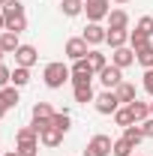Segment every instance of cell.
Segmentation results:
<instances>
[{"label": "cell", "instance_id": "obj_34", "mask_svg": "<svg viewBox=\"0 0 153 156\" xmlns=\"http://www.w3.org/2000/svg\"><path fill=\"white\" fill-rule=\"evenodd\" d=\"M9 84H12V69L0 63V90H3V87H9Z\"/></svg>", "mask_w": 153, "mask_h": 156}, {"label": "cell", "instance_id": "obj_16", "mask_svg": "<svg viewBox=\"0 0 153 156\" xmlns=\"http://www.w3.org/2000/svg\"><path fill=\"white\" fill-rule=\"evenodd\" d=\"M105 45H111V51H114V48H123V45H129V30H108Z\"/></svg>", "mask_w": 153, "mask_h": 156}, {"label": "cell", "instance_id": "obj_31", "mask_svg": "<svg viewBox=\"0 0 153 156\" xmlns=\"http://www.w3.org/2000/svg\"><path fill=\"white\" fill-rule=\"evenodd\" d=\"M6 30H12V33H24L27 30V15H21V18H12V21H6Z\"/></svg>", "mask_w": 153, "mask_h": 156}, {"label": "cell", "instance_id": "obj_15", "mask_svg": "<svg viewBox=\"0 0 153 156\" xmlns=\"http://www.w3.org/2000/svg\"><path fill=\"white\" fill-rule=\"evenodd\" d=\"M18 45H21L18 33H12V30H3V33H0V48H3V54H15Z\"/></svg>", "mask_w": 153, "mask_h": 156}, {"label": "cell", "instance_id": "obj_10", "mask_svg": "<svg viewBox=\"0 0 153 156\" xmlns=\"http://www.w3.org/2000/svg\"><path fill=\"white\" fill-rule=\"evenodd\" d=\"M39 60V51H36V45H27V42H21L18 45V51H15V66H33Z\"/></svg>", "mask_w": 153, "mask_h": 156}, {"label": "cell", "instance_id": "obj_4", "mask_svg": "<svg viewBox=\"0 0 153 156\" xmlns=\"http://www.w3.org/2000/svg\"><path fill=\"white\" fill-rule=\"evenodd\" d=\"M93 108H96V114H114L117 108H120V99H117V93L114 90H102L99 96L93 99Z\"/></svg>", "mask_w": 153, "mask_h": 156}, {"label": "cell", "instance_id": "obj_40", "mask_svg": "<svg viewBox=\"0 0 153 156\" xmlns=\"http://www.w3.org/2000/svg\"><path fill=\"white\" fill-rule=\"evenodd\" d=\"M6 3H9V0H0V9H3V6H6Z\"/></svg>", "mask_w": 153, "mask_h": 156}, {"label": "cell", "instance_id": "obj_13", "mask_svg": "<svg viewBox=\"0 0 153 156\" xmlns=\"http://www.w3.org/2000/svg\"><path fill=\"white\" fill-rule=\"evenodd\" d=\"M105 21H108V30H129V15H126V9H111Z\"/></svg>", "mask_w": 153, "mask_h": 156}, {"label": "cell", "instance_id": "obj_3", "mask_svg": "<svg viewBox=\"0 0 153 156\" xmlns=\"http://www.w3.org/2000/svg\"><path fill=\"white\" fill-rule=\"evenodd\" d=\"M108 12H111V0H84V15H87V21L99 24V21L108 18Z\"/></svg>", "mask_w": 153, "mask_h": 156}, {"label": "cell", "instance_id": "obj_30", "mask_svg": "<svg viewBox=\"0 0 153 156\" xmlns=\"http://www.w3.org/2000/svg\"><path fill=\"white\" fill-rule=\"evenodd\" d=\"M132 153H135V147L126 138H117L114 144H111V156H132Z\"/></svg>", "mask_w": 153, "mask_h": 156}, {"label": "cell", "instance_id": "obj_9", "mask_svg": "<svg viewBox=\"0 0 153 156\" xmlns=\"http://www.w3.org/2000/svg\"><path fill=\"white\" fill-rule=\"evenodd\" d=\"M84 42L90 45V48H96V45H102L105 42V36H108V27H102V24H93V21H87V27H84Z\"/></svg>", "mask_w": 153, "mask_h": 156}, {"label": "cell", "instance_id": "obj_18", "mask_svg": "<svg viewBox=\"0 0 153 156\" xmlns=\"http://www.w3.org/2000/svg\"><path fill=\"white\" fill-rule=\"evenodd\" d=\"M129 111H132L135 123H144V120L150 117V102H141V99H135V102H129Z\"/></svg>", "mask_w": 153, "mask_h": 156}, {"label": "cell", "instance_id": "obj_2", "mask_svg": "<svg viewBox=\"0 0 153 156\" xmlns=\"http://www.w3.org/2000/svg\"><path fill=\"white\" fill-rule=\"evenodd\" d=\"M54 114H57V111H54L48 102H36V105H33V111H30V117H33V123H30V126L42 135V132L51 126V117H54Z\"/></svg>", "mask_w": 153, "mask_h": 156}, {"label": "cell", "instance_id": "obj_8", "mask_svg": "<svg viewBox=\"0 0 153 156\" xmlns=\"http://www.w3.org/2000/svg\"><path fill=\"white\" fill-rule=\"evenodd\" d=\"M111 144H114L111 138L99 132V135H93L90 141H87V147H84V156H108V153H111Z\"/></svg>", "mask_w": 153, "mask_h": 156}, {"label": "cell", "instance_id": "obj_12", "mask_svg": "<svg viewBox=\"0 0 153 156\" xmlns=\"http://www.w3.org/2000/svg\"><path fill=\"white\" fill-rule=\"evenodd\" d=\"M114 93H117V99H120V105H129V102L138 99V87H135L132 81H120Z\"/></svg>", "mask_w": 153, "mask_h": 156}, {"label": "cell", "instance_id": "obj_27", "mask_svg": "<svg viewBox=\"0 0 153 156\" xmlns=\"http://www.w3.org/2000/svg\"><path fill=\"white\" fill-rule=\"evenodd\" d=\"M123 138H126L132 147H138V144L144 141V132H141V126H138V123H132V126H126V129H123Z\"/></svg>", "mask_w": 153, "mask_h": 156}, {"label": "cell", "instance_id": "obj_32", "mask_svg": "<svg viewBox=\"0 0 153 156\" xmlns=\"http://www.w3.org/2000/svg\"><path fill=\"white\" fill-rule=\"evenodd\" d=\"M135 30H141V33H147V36H153V18H150V15L138 18V24H135Z\"/></svg>", "mask_w": 153, "mask_h": 156}, {"label": "cell", "instance_id": "obj_14", "mask_svg": "<svg viewBox=\"0 0 153 156\" xmlns=\"http://www.w3.org/2000/svg\"><path fill=\"white\" fill-rule=\"evenodd\" d=\"M72 96H75L78 105H87V102L96 99V90H93V84H75L72 87Z\"/></svg>", "mask_w": 153, "mask_h": 156}, {"label": "cell", "instance_id": "obj_33", "mask_svg": "<svg viewBox=\"0 0 153 156\" xmlns=\"http://www.w3.org/2000/svg\"><path fill=\"white\" fill-rule=\"evenodd\" d=\"M15 150H18V156H36L39 153V141H33V144H18Z\"/></svg>", "mask_w": 153, "mask_h": 156}, {"label": "cell", "instance_id": "obj_29", "mask_svg": "<svg viewBox=\"0 0 153 156\" xmlns=\"http://www.w3.org/2000/svg\"><path fill=\"white\" fill-rule=\"evenodd\" d=\"M150 39L147 33H141V30H129V48L132 51H138V48H144V45H150Z\"/></svg>", "mask_w": 153, "mask_h": 156}, {"label": "cell", "instance_id": "obj_24", "mask_svg": "<svg viewBox=\"0 0 153 156\" xmlns=\"http://www.w3.org/2000/svg\"><path fill=\"white\" fill-rule=\"evenodd\" d=\"M111 117H114V123H117V126H123V129L135 123V117H132V111H129V105H120V108H117Z\"/></svg>", "mask_w": 153, "mask_h": 156}, {"label": "cell", "instance_id": "obj_21", "mask_svg": "<svg viewBox=\"0 0 153 156\" xmlns=\"http://www.w3.org/2000/svg\"><path fill=\"white\" fill-rule=\"evenodd\" d=\"M18 99H21L18 96V87H12V84L0 90V102H3L6 108H18Z\"/></svg>", "mask_w": 153, "mask_h": 156}, {"label": "cell", "instance_id": "obj_44", "mask_svg": "<svg viewBox=\"0 0 153 156\" xmlns=\"http://www.w3.org/2000/svg\"><path fill=\"white\" fill-rule=\"evenodd\" d=\"M132 156H141V153H132Z\"/></svg>", "mask_w": 153, "mask_h": 156}, {"label": "cell", "instance_id": "obj_39", "mask_svg": "<svg viewBox=\"0 0 153 156\" xmlns=\"http://www.w3.org/2000/svg\"><path fill=\"white\" fill-rule=\"evenodd\" d=\"M3 156H18V150H6V153H3Z\"/></svg>", "mask_w": 153, "mask_h": 156}, {"label": "cell", "instance_id": "obj_45", "mask_svg": "<svg viewBox=\"0 0 153 156\" xmlns=\"http://www.w3.org/2000/svg\"><path fill=\"white\" fill-rule=\"evenodd\" d=\"M0 156H3V153H0Z\"/></svg>", "mask_w": 153, "mask_h": 156}, {"label": "cell", "instance_id": "obj_25", "mask_svg": "<svg viewBox=\"0 0 153 156\" xmlns=\"http://www.w3.org/2000/svg\"><path fill=\"white\" fill-rule=\"evenodd\" d=\"M27 84H30V69H27V66H15V69H12V87H27Z\"/></svg>", "mask_w": 153, "mask_h": 156}, {"label": "cell", "instance_id": "obj_17", "mask_svg": "<svg viewBox=\"0 0 153 156\" xmlns=\"http://www.w3.org/2000/svg\"><path fill=\"white\" fill-rule=\"evenodd\" d=\"M39 144H45V147H60V144H63V132L54 129V126H48V129L39 135Z\"/></svg>", "mask_w": 153, "mask_h": 156}, {"label": "cell", "instance_id": "obj_38", "mask_svg": "<svg viewBox=\"0 0 153 156\" xmlns=\"http://www.w3.org/2000/svg\"><path fill=\"white\" fill-rule=\"evenodd\" d=\"M6 111H9V108H6V105H3V102H0V120H3V117H6Z\"/></svg>", "mask_w": 153, "mask_h": 156}, {"label": "cell", "instance_id": "obj_26", "mask_svg": "<svg viewBox=\"0 0 153 156\" xmlns=\"http://www.w3.org/2000/svg\"><path fill=\"white\" fill-rule=\"evenodd\" d=\"M33 141H39V132L33 126H21L15 132V144H33Z\"/></svg>", "mask_w": 153, "mask_h": 156}, {"label": "cell", "instance_id": "obj_37", "mask_svg": "<svg viewBox=\"0 0 153 156\" xmlns=\"http://www.w3.org/2000/svg\"><path fill=\"white\" fill-rule=\"evenodd\" d=\"M6 30V18H3V12H0V33Z\"/></svg>", "mask_w": 153, "mask_h": 156}, {"label": "cell", "instance_id": "obj_20", "mask_svg": "<svg viewBox=\"0 0 153 156\" xmlns=\"http://www.w3.org/2000/svg\"><path fill=\"white\" fill-rule=\"evenodd\" d=\"M87 60H90V69H93L96 75H99V72H102V69L108 66V57H105V54H102L99 48H90V54H87Z\"/></svg>", "mask_w": 153, "mask_h": 156}, {"label": "cell", "instance_id": "obj_41", "mask_svg": "<svg viewBox=\"0 0 153 156\" xmlns=\"http://www.w3.org/2000/svg\"><path fill=\"white\" fill-rule=\"evenodd\" d=\"M150 117H153V99H150Z\"/></svg>", "mask_w": 153, "mask_h": 156}, {"label": "cell", "instance_id": "obj_23", "mask_svg": "<svg viewBox=\"0 0 153 156\" xmlns=\"http://www.w3.org/2000/svg\"><path fill=\"white\" fill-rule=\"evenodd\" d=\"M51 126H54V129H60V132L66 135V132L72 129V117H69V111H57V114L51 117Z\"/></svg>", "mask_w": 153, "mask_h": 156}, {"label": "cell", "instance_id": "obj_28", "mask_svg": "<svg viewBox=\"0 0 153 156\" xmlns=\"http://www.w3.org/2000/svg\"><path fill=\"white\" fill-rule=\"evenodd\" d=\"M135 60H138L144 69H153V42L144 45V48H138V51H135Z\"/></svg>", "mask_w": 153, "mask_h": 156}, {"label": "cell", "instance_id": "obj_6", "mask_svg": "<svg viewBox=\"0 0 153 156\" xmlns=\"http://www.w3.org/2000/svg\"><path fill=\"white\" fill-rule=\"evenodd\" d=\"M96 78H99V84H102L105 90H117V84H120V81H126V78H123V69L114 66V63H108V66H105Z\"/></svg>", "mask_w": 153, "mask_h": 156}, {"label": "cell", "instance_id": "obj_43", "mask_svg": "<svg viewBox=\"0 0 153 156\" xmlns=\"http://www.w3.org/2000/svg\"><path fill=\"white\" fill-rule=\"evenodd\" d=\"M114 3H129V0H114Z\"/></svg>", "mask_w": 153, "mask_h": 156}, {"label": "cell", "instance_id": "obj_19", "mask_svg": "<svg viewBox=\"0 0 153 156\" xmlns=\"http://www.w3.org/2000/svg\"><path fill=\"white\" fill-rule=\"evenodd\" d=\"M60 12L66 18H75V15L84 12V0H60Z\"/></svg>", "mask_w": 153, "mask_h": 156}, {"label": "cell", "instance_id": "obj_11", "mask_svg": "<svg viewBox=\"0 0 153 156\" xmlns=\"http://www.w3.org/2000/svg\"><path fill=\"white\" fill-rule=\"evenodd\" d=\"M111 63H114V66H120V69H126V66H132V63H135V51L129 48V45L114 48V51H111Z\"/></svg>", "mask_w": 153, "mask_h": 156}, {"label": "cell", "instance_id": "obj_35", "mask_svg": "<svg viewBox=\"0 0 153 156\" xmlns=\"http://www.w3.org/2000/svg\"><path fill=\"white\" fill-rule=\"evenodd\" d=\"M141 87L150 93V99H153V69H144V75H141Z\"/></svg>", "mask_w": 153, "mask_h": 156}, {"label": "cell", "instance_id": "obj_7", "mask_svg": "<svg viewBox=\"0 0 153 156\" xmlns=\"http://www.w3.org/2000/svg\"><path fill=\"white\" fill-rule=\"evenodd\" d=\"M63 51H66V57L75 63V60H84L87 54H90V45L84 42V36H69V39H66V48H63Z\"/></svg>", "mask_w": 153, "mask_h": 156}, {"label": "cell", "instance_id": "obj_5", "mask_svg": "<svg viewBox=\"0 0 153 156\" xmlns=\"http://www.w3.org/2000/svg\"><path fill=\"white\" fill-rule=\"evenodd\" d=\"M69 69H72V78H69V81H72V87H75V84H90L93 75H96L93 69H90V60H87V57H84V60H75Z\"/></svg>", "mask_w": 153, "mask_h": 156}, {"label": "cell", "instance_id": "obj_36", "mask_svg": "<svg viewBox=\"0 0 153 156\" xmlns=\"http://www.w3.org/2000/svg\"><path fill=\"white\" fill-rule=\"evenodd\" d=\"M141 126V132H144V138H153V117H147L144 123H138Z\"/></svg>", "mask_w": 153, "mask_h": 156}, {"label": "cell", "instance_id": "obj_1", "mask_svg": "<svg viewBox=\"0 0 153 156\" xmlns=\"http://www.w3.org/2000/svg\"><path fill=\"white\" fill-rule=\"evenodd\" d=\"M69 78H72V69H69L66 63H60V60L45 63V69H42V81H45V87H48V90H60Z\"/></svg>", "mask_w": 153, "mask_h": 156}, {"label": "cell", "instance_id": "obj_42", "mask_svg": "<svg viewBox=\"0 0 153 156\" xmlns=\"http://www.w3.org/2000/svg\"><path fill=\"white\" fill-rule=\"evenodd\" d=\"M0 63H3V48H0Z\"/></svg>", "mask_w": 153, "mask_h": 156}, {"label": "cell", "instance_id": "obj_22", "mask_svg": "<svg viewBox=\"0 0 153 156\" xmlns=\"http://www.w3.org/2000/svg\"><path fill=\"white\" fill-rule=\"evenodd\" d=\"M0 12H3V18H6V21L21 18V15H24V3H21V0H9V3L0 9Z\"/></svg>", "mask_w": 153, "mask_h": 156}]
</instances>
